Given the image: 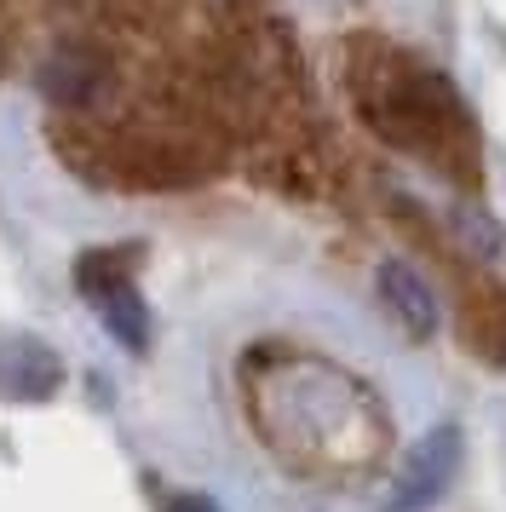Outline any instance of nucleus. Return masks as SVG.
<instances>
[{
    "label": "nucleus",
    "instance_id": "f03ea898",
    "mask_svg": "<svg viewBox=\"0 0 506 512\" xmlns=\"http://www.w3.org/2000/svg\"><path fill=\"white\" fill-rule=\"evenodd\" d=\"M253 415L265 443L305 478H357L386 443L380 403L334 369H294L282 386H259Z\"/></svg>",
    "mask_w": 506,
    "mask_h": 512
},
{
    "label": "nucleus",
    "instance_id": "39448f33",
    "mask_svg": "<svg viewBox=\"0 0 506 512\" xmlns=\"http://www.w3.org/2000/svg\"><path fill=\"white\" fill-rule=\"evenodd\" d=\"M460 328L466 346L478 351L483 363H506V288L489 277H472L460 288Z\"/></svg>",
    "mask_w": 506,
    "mask_h": 512
},
{
    "label": "nucleus",
    "instance_id": "0eeeda50",
    "mask_svg": "<svg viewBox=\"0 0 506 512\" xmlns=\"http://www.w3.org/2000/svg\"><path fill=\"white\" fill-rule=\"evenodd\" d=\"M58 380H64V369L41 340H29V334L0 340V392L6 397H52Z\"/></svg>",
    "mask_w": 506,
    "mask_h": 512
},
{
    "label": "nucleus",
    "instance_id": "7ed1b4c3",
    "mask_svg": "<svg viewBox=\"0 0 506 512\" xmlns=\"http://www.w3.org/2000/svg\"><path fill=\"white\" fill-rule=\"evenodd\" d=\"M127 265H133V254H87L75 265V282H81L87 305L104 317V328H110L115 340L127 351H144L150 346V311L138 300Z\"/></svg>",
    "mask_w": 506,
    "mask_h": 512
},
{
    "label": "nucleus",
    "instance_id": "f257e3e1",
    "mask_svg": "<svg viewBox=\"0 0 506 512\" xmlns=\"http://www.w3.org/2000/svg\"><path fill=\"white\" fill-rule=\"evenodd\" d=\"M345 81H351V104L368 121V133H380L391 150H403L414 162L437 167L460 190L483 185L478 121L443 70L380 35H357L345 52Z\"/></svg>",
    "mask_w": 506,
    "mask_h": 512
},
{
    "label": "nucleus",
    "instance_id": "1a4fd4ad",
    "mask_svg": "<svg viewBox=\"0 0 506 512\" xmlns=\"http://www.w3.org/2000/svg\"><path fill=\"white\" fill-rule=\"evenodd\" d=\"M167 512H213V507H207V501H173Z\"/></svg>",
    "mask_w": 506,
    "mask_h": 512
},
{
    "label": "nucleus",
    "instance_id": "6e6552de",
    "mask_svg": "<svg viewBox=\"0 0 506 512\" xmlns=\"http://www.w3.org/2000/svg\"><path fill=\"white\" fill-rule=\"evenodd\" d=\"M380 294H386V305L403 317V328H409L414 340H426V334L437 328V300H432V288L420 282V271L386 265V271H380Z\"/></svg>",
    "mask_w": 506,
    "mask_h": 512
},
{
    "label": "nucleus",
    "instance_id": "423d86ee",
    "mask_svg": "<svg viewBox=\"0 0 506 512\" xmlns=\"http://www.w3.org/2000/svg\"><path fill=\"white\" fill-rule=\"evenodd\" d=\"M110 81V58L98 47H58L52 58L41 64V87L52 104H92L98 98V87Z\"/></svg>",
    "mask_w": 506,
    "mask_h": 512
},
{
    "label": "nucleus",
    "instance_id": "20e7f679",
    "mask_svg": "<svg viewBox=\"0 0 506 512\" xmlns=\"http://www.w3.org/2000/svg\"><path fill=\"white\" fill-rule=\"evenodd\" d=\"M455 466H460V432H455V426H443L437 438H426L420 449H414L409 472H403L397 489H391V507H397V512L426 507L432 495H443V484L455 478Z\"/></svg>",
    "mask_w": 506,
    "mask_h": 512
}]
</instances>
